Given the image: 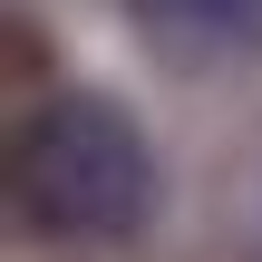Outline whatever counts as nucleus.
<instances>
[{"label": "nucleus", "instance_id": "f257e3e1", "mask_svg": "<svg viewBox=\"0 0 262 262\" xmlns=\"http://www.w3.org/2000/svg\"><path fill=\"white\" fill-rule=\"evenodd\" d=\"M10 204L49 243H136L156 224V146L117 97H49L10 146Z\"/></svg>", "mask_w": 262, "mask_h": 262}, {"label": "nucleus", "instance_id": "f03ea898", "mask_svg": "<svg viewBox=\"0 0 262 262\" xmlns=\"http://www.w3.org/2000/svg\"><path fill=\"white\" fill-rule=\"evenodd\" d=\"M126 19L165 68H243V58H262V0H126Z\"/></svg>", "mask_w": 262, "mask_h": 262}]
</instances>
